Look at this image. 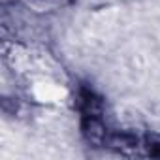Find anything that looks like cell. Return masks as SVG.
<instances>
[{"label":"cell","instance_id":"1","mask_svg":"<svg viewBox=\"0 0 160 160\" xmlns=\"http://www.w3.org/2000/svg\"><path fill=\"white\" fill-rule=\"evenodd\" d=\"M81 134L91 145L104 147L109 130L104 124L102 115H81Z\"/></svg>","mask_w":160,"mask_h":160},{"label":"cell","instance_id":"2","mask_svg":"<svg viewBox=\"0 0 160 160\" xmlns=\"http://www.w3.org/2000/svg\"><path fill=\"white\" fill-rule=\"evenodd\" d=\"M77 108L81 115H102L104 113V104L102 98L91 89L81 85L77 92Z\"/></svg>","mask_w":160,"mask_h":160}]
</instances>
